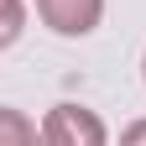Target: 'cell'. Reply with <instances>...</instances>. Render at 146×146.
Here are the masks:
<instances>
[{"label":"cell","mask_w":146,"mask_h":146,"mask_svg":"<svg viewBox=\"0 0 146 146\" xmlns=\"http://www.w3.org/2000/svg\"><path fill=\"white\" fill-rule=\"evenodd\" d=\"M120 146H146V120H131V125H125Z\"/></svg>","instance_id":"obj_5"},{"label":"cell","mask_w":146,"mask_h":146,"mask_svg":"<svg viewBox=\"0 0 146 146\" xmlns=\"http://www.w3.org/2000/svg\"><path fill=\"white\" fill-rule=\"evenodd\" d=\"M26 26V5L21 0H0V47H11Z\"/></svg>","instance_id":"obj_4"},{"label":"cell","mask_w":146,"mask_h":146,"mask_svg":"<svg viewBox=\"0 0 146 146\" xmlns=\"http://www.w3.org/2000/svg\"><path fill=\"white\" fill-rule=\"evenodd\" d=\"M141 73H146V63H141Z\"/></svg>","instance_id":"obj_6"},{"label":"cell","mask_w":146,"mask_h":146,"mask_svg":"<svg viewBox=\"0 0 146 146\" xmlns=\"http://www.w3.org/2000/svg\"><path fill=\"white\" fill-rule=\"evenodd\" d=\"M0 146H42V125H31L21 110L0 104Z\"/></svg>","instance_id":"obj_3"},{"label":"cell","mask_w":146,"mask_h":146,"mask_svg":"<svg viewBox=\"0 0 146 146\" xmlns=\"http://www.w3.org/2000/svg\"><path fill=\"white\" fill-rule=\"evenodd\" d=\"M36 16L58 36H89L104 16V0H36Z\"/></svg>","instance_id":"obj_2"},{"label":"cell","mask_w":146,"mask_h":146,"mask_svg":"<svg viewBox=\"0 0 146 146\" xmlns=\"http://www.w3.org/2000/svg\"><path fill=\"white\" fill-rule=\"evenodd\" d=\"M42 146H110L104 120L84 104H52L42 115Z\"/></svg>","instance_id":"obj_1"}]
</instances>
